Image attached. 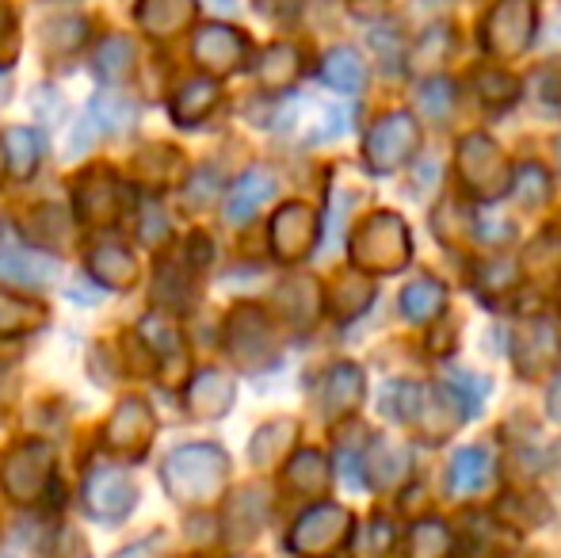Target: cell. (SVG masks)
<instances>
[{"instance_id": "obj_2", "label": "cell", "mask_w": 561, "mask_h": 558, "mask_svg": "<svg viewBox=\"0 0 561 558\" xmlns=\"http://www.w3.org/2000/svg\"><path fill=\"white\" fill-rule=\"evenodd\" d=\"M164 490L180 505H203L222 493L229 478V459L218 444H187L164 459Z\"/></svg>"}, {"instance_id": "obj_17", "label": "cell", "mask_w": 561, "mask_h": 558, "mask_svg": "<svg viewBox=\"0 0 561 558\" xmlns=\"http://www.w3.org/2000/svg\"><path fill=\"white\" fill-rule=\"evenodd\" d=\"M58 264L50 257L27 253V249H4L0 253V276L12 283H27V287H50L58 280Z\"/></svg>"}, {"instance_id": "obj_23", "label": "cell", "mask_w": 561, "mask_h": 558, "mask_svg": "<svg viewBox=\"0 0 561 558\" xmlns=\"http://www.w3.org/2000/svg\"><path fill=\"white\" fill-rule=\"evenodd\" d=\"M149 429H153V421H149L146 406L126 402L123 410L115 413L112 429H107V440H112L115 447H123V452H141L149 440Z\"/></svg>"}, {"instance_id": "obj_33", "label": "cell", "mask_w": 561, "mask_h": 558, "mask_svg": "<svg viewBox=\"0 0 561 558\" xmlns=\"http://www.w3.org/2000/svg\"><path fill=\"white\" fill-rule=\"evenodd\" d=\"M92 276H100L112 287H130L134 283V257L118 246H104L92 253Z\"/></svg>"}, {"instance_id": "obj_24", "label": "cell", "mask_w": 561, "mask_h": 558, "mask_svg": "<svg viewBox=\"0 0 561 558\" xmlns=\"http://www.w3.org/2000/svg\"><path fill=\"white\" fill-rule=\"evenodd\" d=\"M187 402H192V410L199 413V418H218V413H226L229 406H233V383L218 372H207L195 379Z\"/></svg>"}, {"instance_id": "obj_12", "label": "cell", "mask_w": 561, "mask_h": 558, "mask_svg": "<svg viewBox=\"0 0 561 558\" xmlns=\"http://www.w3.org/2000/svg\"><path fill=\"white\" fill-rule=\"evenodd\" d=\"M409 470H413V455H409L405 444H398V440H370L367 455H363V478H367L370 486H378V490H393V486H401L409 478Z\"/></svg>"}, {"instance_id": "obj_14", "label": "cell", "mask_w": 561, "mask_h": 558, "mask_svg": "<svg viewBox=\"0 0 561 558\" xmlns=\"http://www.w3.org/2000/svg\"><path fill=\"white\" fill-rule=\"evenodd\" d=\"M489 478H493V455L485 447H462L447 467V490L455 498H473L485 490Z\"/></svg>"}, {"instance_id": "obj_38", "label": "cell", "mask_w": 561, "mask_h": 558, "mask_svg": "<svg viewBox=\"0 0 561 558\" xmlns=\"http://www.w3.org/2000/svg\"><path fill=\"white\" fill-rule=\"evenodd\" d=\"M134 46L126 43V38H107L104 46H100V54H96V69L104 77H123L126 69L134 66Z\"/></svg>"}, {"instance_id": "obj_39", "label": "cell", "mask_w": 561, "mask_h": 558, "mask_svg": "<svg viewBox=\"0 0 561 558\" xmlns=\"http://www.w3.org/2000/svg\"><path fill=\"white\" fill-rule=\"evenodd\" d=\"M35 321H43V310L20 303V298L0 295V329H4V333H20V329L35 326Z\"/></svg>"}, {"instance_id": "obj_32", "label": "cell", "mask_w": 561, "mask_h": 558, "mask_svg": "<svg viewBox=\"0 0 561 558\" xmlns=\"http://www.w3.org/2000/svg\"><path fill=\"white\" fill-rule=\"evenodd\" d=\"M295 436H298V429L290 421L264 424V429L256 432V440H252V463H256V467H272V463L295 444Z\"/></svg>"}, {"instance_id": "obj_4", "label": "cell", "mask_w": 561, "mask_h": 558, "mask_svg": "<svg viewBox=\"0 0 561 558\" xmlns=\"http://www.w3.org/2000/svg\"><path fill=\"white\" fill-rule=\"evenodd\" d=\"M455 169H458V176H462L466 192H470L473 200H481V203L504 200V195H508V187H512L508 157H504V149L496 146L493 138L481 135V130H473V135H466L462 141H458Z\"/></svg>"}, {"instance_id": "obj_16", "label": "cell", "mask_w": 561, "mask_h": 558, "mask_svg": "<svg viewBox=\"0 0 561 558\" xmlns=\"http://www.w3.org/2000/svg\"><path fill=\"white\" fill-rule=\"evenodd\" d=\"M195 58L203 66L218 69V73H229V69H241L244 61V38L237 35L233 27H207L199 38H195Z\"/></svg>"}, {"instance_id": "obj_13", "label": "cell", "mask_w": 561, "mask_h": 558, "mask_svg": "<svg viewBox=\"0 0 561 558\" xmlns=\"http://www.w3.org/2000/svg\"><path fill=\"white\" fill-rule=\"evenodd\" d=\"M363 390H367V379H363V367L355 364H336L333 372L321 383V413L329 421L352 418L363 402Z\"/></svg>"}, {"instance_id": "obj_44", "label": "cell", "mask_w": 561, "mask_h": 558, "mask_svg": "<svg viewBox=\"0 0 561 558\" xmlns=\"http://www.w3.org/2000/svg\"><path fill=\"white\" fill-rule=\"evenodd\" d=\"M413 4H421L424 12H444V8L450 4V0H413Z\"/></svg>"}, {"instance_id": "obj_26", "label": "cell", "mask_w": 561, "mask_h": 558, "mask_svg": "<svg viewBox=\"0 0 561 558\" xmlns=\"http://www.w3.org/2000/svg\"><path fill=\"white\" fill-rule=\"evenodd\" d=\"M218 104V84L215 81H187L172 100V115L176 123H199L210 115V107Z\"/></svg>"}, {"instance_id": "obj_18", "label": "cell", "mask_w": 561, "mask_h": 558, "mask_svg": "<svg viewBox=\"0 0 561 558\" xmlns=\"http://www.w3.org/2000/svg\"><path fill=\"white\" fill-rule=\"evenodd\" d=\"M370 303H375V280L363 276V272H347L329 291V310L336 314V321L359 318V314H367Z\"/></svg>"}, {"instance_id": "obj_10", "label": "cell", "mask_w": 561, "mask_h": 558, "mask_svg": "<svg viewBox=\"0 0 561 558\" xmlns=\"http://www.w3.org/2000/svg\"><path fill=\"white\" fill-rule=\"evenodd\" d=\"M0 478H4L8 498H15L20 505H27V501H35L38 493H43L46 478H50V452H46L43 444L15 447V452L8 455L4 475Z\"/></svg>"}, {"instance_id": "obj_29", "label": "cell", "mask_w": 561, "mask_h": 558, "mask_svg": "<svg viewBox=\"0 0 561 558\" xmlns=\"http://www.w3.org/2000/svg\"><path fill=\"white\" fill-rule=\"evenodd\" d=\"M416 112L432 123H447L450 112H455V84L447 77H428V81L416 89Z\"/></svg>"}, {"instance_id": "obj_11", "label": "cell", "mask_w": 561, "mask_h": 558, "mask_svg": "<svg viewBox=\"0 0 561 558\" xmlns=\"http://www.w3.org/2000/svg\"><path fill=\"white\" fill-rule=\"evenodd\" d=\"M318 241V215H313L306 203H290L275 215L272 223V246H275V257L287 264L302 261L306 253L313 249Z\"/></svg>"}, {"instance_id": "obj_41", "label": "cell", "mask_w": 561, "mask_h": 558, "mask_svg": "<svg viewBox=\"0 0 561 558\" xmlns=\"http://www.w3.org/2000/svg\"><path fill=\"white\" fill-rule=\"evenodd\" d=\"M367 547H370V558L390 555V547H393V524L386 521V516H375V521H370V528H367Z\"/></svg>"}, {"instance_id": "obj_25", "label": "cell", "mask_w": 561, "mask_h": 558, "mask_svg": "<svg viewBox=\"0 0 561 558\" xmlns=\"http://www.w3.org/2000/svg\"><path fill=\"white\" fill-rule=\"evenodd\" d=\"M455 551V532L444 521H416L409 532V558H450Z\"/></svg>"}, {"instance_id": "obj_43", "label": "cell", "mask_w": 561, "mask_h": 558, "mask_svg": "<svg viewBox=\"0 0 561 558\" xmlns=\"http://www.w3.org/2000/svg\"><path fill=\"white\" fill-rule=\"evenodd\" d=\"M542 38H547V46H554V50H558V46H561V15H558V20H554V27H550Z\"/></svg>"}, {"instance_id": "obj_15", "label": "cell", "mask_w": 561, "mask_h": 558, "mask_svg": "<svg viewBox=\"0 0 561 558\" xmlns=\"http://www.w3.org/2000/svg\"><path fill=\"white\" fill-rule=\"evenodd\" d=\"M275 195V176L267 169H249L241 180L233 184V192H229V203H226V218L233 226L249 223L252 215H256L260 207H264L267 200Z\"/></svg>"}, {"instance_id": "obj_40", "label": "cell", "mask_w": 561, "mask_h": 558, "mask_svg": "<svg viewBox=\"0 0 561 558\" xmlns=\"http://www.w3.org/2000/svg\"><path fill=\"white\" fill-rule=\"evenodd\" d=\"M370 46H375L378 54H382V66L398 69L401 66V31L393 27V23H378L375 31H370Z\"/></svg>"}, {"instance_id": "obj_35", "label": "cell", "mask_w": 561, "mask_h": 558, "mask_svg": "<svg viewBox=\"0 0 561 558\" xmlns=\"http://www.w3.org/2000/svg\"><path fill=\"white\" fill-rule=\"evenodd\" d=\"M134 115H138V107H134L130 100L104 92L100 100H92L89 119L96 123V130H100V127H107V130H126V127H134Z\"/></svg>"}, {"instance_id": "obj_27", "label": "cell", "mask_w": 561, "mask_h": 558, "mask_svg": "<svg viewBox=\"0 0 561 558\" xmlns=\"http://www.w3.org/2000/svg\"><path fill=\"white\" fill-rule=\"evenodd\" d=\"M519 264L516 261H508V257H493V261H485L478 269V291L489 298V303H496V298H504V295H512V291L519 287Z\"/></svg>"}, {"instance_id": "obj_6", "label": "cell", "mask_w": 561, "mask_h": 558, "mask_svg": "<svg viewBox=\"0 0 561 558\" xmlns=\"http://www.w3.org/2000/svg\"><path fill=\"white\" fill-rule=\"evenodd\" d=\"M352 532H355V516L344 505L321 501V505L306 509L298 516L287 544L298 558H333L352 539Z\"/></svg>"}, {"instance_id": "obj_45", "label": "cell", "mask_w": 561, "mask_h": 558, "mask_svg": "<svg viewBox=\"0 0 561 558\" xmlns=\"http://www.w3.org/2000/svg\"><path fill=\"white\" fill-rule=\"evenodd\" d=\"M558 157H561V146H558Z\"/></svg>"}, {"instance_id": "obj_21", "label": "cell", "mask_w": 561, "mask_h": 558, "mask_svg": "<svg viewBox=\"0 0 561 558\" xmlns=\"http://www.w3.org/2000/svg\"><path fill=\"white\" fill-rule=\"evenodd\" d=\"M512 200L519 203L524 210H539L550 203V195H554V180H550V172L542 169V164L535 161H524L516 172H512Z\"/></svg>"}, {"instance_id": "obj_8", "label": "cell", "mask_w": 561, "mask_h": 558, "mask_svg": "<svg viewBox=\"0 0 561 558\" xmlns=\"http://www.w3.org/2000/svg\"><path fill=\"white\" fill-rule=\"evenodd\" d=\"M512 364L524 379H539V375H550L561 360V333L550 318H524L516 326L508 341Z\"/></svg>"}, {"instance_id": "obj_30", "label": "cell", "mask_w": 561, "mask_h": 558, "mask_svg": "<svg viewBox=\"0 0 561 558\" xmlns=\"http://www.w3.org/2000/svg\"><path fill=\"white\" fill-rule=\"evenodd\" d=\"M450 46H455L450 31L444 27V23H432V27L424 31V35L416 38V46H413V69H421V73L436 77V69L444 66V58L450 54Z\"/></svg>"}, {"instance_id": "obj_3", "label": "cell", "mask_w": 561, "mask_h": 558, "mask_svg": "<svg viewBox=\"0 0 561 558\" xmlns=\"http://www.w3.org/2000/svg\"><path fill=\"white\" fill-rule=\"evenodd\" d=\"M409 261H413V238H409L405 218L393 210H375L352 234V264L363 276H390Z\"/></svg>"}, {"instance_id": "obj_36", "label": "cell", "mask_w": 561, "mask_h": 558, "mask_svg": "<svg viewBox=\"0 0 561 558\" xmlns=\"http://www.w3.org/2000/svg\"><path fill=\"white\" fill-rule=\"evenodd\" d=\"M501 513L508 521V528H535V524L550 521V509L535 493H512V498H504Z\"/></svg>"}, {"instance_id": "obj_37", "label": "cell", "mask_w": 561, "mask_h": 558, "mask_svg": "<svg viewBox=\"0 0 561 558\" xmlns=\"http://www.w3.org/2000/svg\"><path fill=\"white\" fill-rule=\"evenodd\" d=\"M4 149H8V164H12L15 176H27L38 164V138L31 135V130H8Z\"/></svg>"}, {"instance_id": "obj_19", "label": "cell", "mask_w": 561, "mask_h": 558, "mask_svg": "<svg viewBox=\"0 0 561 558\" xmlns=\"http://www.w3.org/2000/svg\"><path fill=\"white\" fill-rule=\"evenodd\" d=\"M444 306H447V287L432 276H416L413 283H405V291H401V314H405L409 321H416V326L439 318Z\"/></svg>"}, {"instance_id": "obj_5", "label": "cell", "mask_w": 561, "mask_h": 558, "mask_svg": "<svg viewBox=\"0 0 561 558\" xmlns=\"http://www.w3.org/2000/svg\"><path fill=\"white\" fill-rule=\"evenodd\" d=\"M539 38V8L535 0H496L493 12L485 15L481 27V46L485 54L501 61H512L527 54Z\"/></svg>"}, {"instance_id": "obj_9", "label": "cell", "mask_w": 561, "mask_h": 558, "mask_svg": "<svg viewBox=\"0 0 561 558\" xmlns=\"http://www.w3.org/2000/svg\"><path fill=\"white\" fill-rule=\"evenodd\" d=\"M134 501H138V490H134V482L123 470L92 467L89 478H84V505H89V513L96 521H123V516H130Z\"/></svg>"}, {"instance_id": "obj_22", "label": "cell", "mask_w": 561, "mask_h": 558, "mask_svg": "<svg viewBox=\"0 0 561 558\" xmlns=\"http://www.w3.org/2000/svg\"><path fill=\"white\" fill-rule=\"evenodd\" d=\"M329 463L321 452H298L295 459L287 463V486L302 498H321L329 490Z\"/></svg>"}, {"instance_id": "obj_7", "label": "cell", "mask_w": 561, "mask_h": 558, "mask_svg": "<svg viewBox=\"0 0 561 558\" xmlns=\"http://www.w3.org/2000/svg\"><path fill=\"white\" fill-rule=\"evenodd\" d=\"M421 146V123L409 112H390L367 130L363 141V157L375 172H393L409 161Z\"/></svg>"}, {"instance_id": "obj_28", "label": "cell", "mask_w": 561, "mask_h": 558, "mask_svg": "<svg viewBox=\"0 0 561 558\" xmlns=\"http://www.w3.org/2000/svg\"><path fill=\"white\" fill-rule=\"evenodd\" d=\"M298 69H302V61H298V50L287 43H275L272 50L264 54V61H260V81L267 84V89H287V84H295Z\"/></svg>"}, {"instance_id": "obj_34", "label": "cell", "mask_w": 561, "mask_h": 558, "mask_svg": "<svg viewBox=\"0 0 561 558\" xmlns=\"http://www.w3.org/2000/svg\"><path fill=\"white\" fill-rule=\"evenodd\" d=\"M444 383L450 387V395L462 402L466 418H473V413H481V406H485V395H489V379L485 375H473V372H458V367H450L444 375Z\"/></svg>"}, {"instance_id": "obj_31", "label": "cell", "mask_w": 561, "mask_h": 558, "mask_svg": "<svg viewBox=\"0 0 561 558\" xmlns=\"http://www.w3.org/2000/svg\"><path fill=\"white\" fill-rule=\"evenodd\" d=\"M473 84H478V100L485 107H512L519 100V81L508 73V69H481L478 77H473Z\"/></svg>"}, {"instance_id": "obj_20", "label": "cell", "mask_w": 561, "mask_h": 558, "mask_svg": "<svg viewBox=\"0 0 561 558\" xmlns=\"http://www.w3.org/2000/svg\"><path fill=\"white\" fill-rule=\"evenodd\" d=\"M321 77H325L329 89L336 92H363L367 89V61L352 50V46H336L321 61Z\"/></svg>"}, {"instance_id": "obj_42", "label": "cell", "mask_w": 561, "mask_h": 558, "mask_svg": "<svg viewBox=\"0 0 561 558\" xmlns=\"http://www.w3.org/2000/svg\"><path fill=\"white\" fill-rule=\"evenodd\" d=\"M347 4H352V12L363 15V20H375V15L386 12V4H390V0H347Z\"/></svg>"}, {"instance_id": "obj_1", "label": "cell", "mask_w": 561, "mask_h": 558, "mask_svg": "<svg viewBox=\"0 0 561 558\" xmlns=\"http://www.w3.org/2000/svg\"><path fill=\"white\" fill-rule=\"evenodd\" d=\"M382 413L416 429L424 444H439L466 421L462 402L450 395L447 383H390L382 390Z\"/></svg>"}]
</instances>
